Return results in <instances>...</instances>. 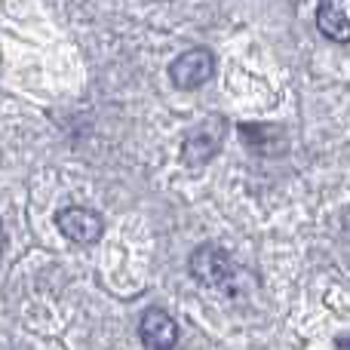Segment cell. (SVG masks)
Listing matches in <instances>:
<instances>
[{"mask_svg":"<svg viewBox=\"0 0 350 350\" xmlns=\"http://www.w3.org/2000/svg\"><path fill=\"white\" fill-rule=\"evenodd\" d=\"M224 133H228V123H224L221 117L203 120L200 126H193L191 133H187L185 148H181V160H185L187 166H193V170L206 166L218 154V148H221Z\"/></svg>","mask_w":350,"mask_h":350,"instance_id":"obj_1","label":"cell"},{"mask_svg":"<svg viewBox=\"0 0 350 350\" xmlns=\"http://www.w3.org/2000/svg\"><path fill=\"white\" fill-rule=\"evenodd\" d=\"M191 273L203 286L228 289L230 280H234V261H230V255L218 246H200L197 252L191 255Z\"/></svg>","mask_w":350,"mask_h":350,"instance_id":"obj_2","label":"cell"},{"mask_svg":"<svg viewBox=\"0 0 350 350\" xmlns=\"http://www.w3.org/2000/svg\"><path fill=\"white\" fill-rule=\"evenodd\" d=\"M215 71V55L209 49H187L170 65V77L178 90H197Z\"/></svg>","mask_w":350,"mask_h":350,"instance_id":"obj_3","label":"cell"},{"mask_svg":"<svg viewBox=\"0 0 350 350\" xmlns=\"http://www.w3.org/2000/svg\"><path fill=\"white\" fill-rule=\"evenodd\" d=\"M55 224H59V230L68 237V240L80 243V246L96 243L105 230L102 218H98L92 209H83V206H68V209H62L59 218H55Z\"/></svg>","mask_w":350,"mask_h":350,"instance_id":"obj_4","label":"cell"},{"mask_svg":"<svg viewBox=\"0 0 350 350\" xmlns=\"http://www.w3.org/2000/svg\"><path fill=\"white\" fill-rule=\"evenodd\" d=\"M139 335H142V345L148 350H172L175 341H178V326L170 314L163 310H148L142 317V326H139Z\"/></svg>","mask_w":350,"mask_h":350,"instance_id":"obj_5","label":"cell"},{"mask_svg":"<svg viewBox=\"0 0 350 350\" xmlns=\"http://www.w3.org/2000/svg\"><path fill=\"white\" fill-rule=\"evenodd\" d=\"M317 28L335 43L350 40V0H320Z\"/></svg>","mask_w":350,"mask_h":350,"instance_id":"obj_6","label":"cell"},{"mask_svg":"<svg viewBox=\"0 0 350 350\" xmlns=\"http://www.w3.org/2000/svg\"><path fill=\"white\" fill-rule=\"evenodd\" d=\"M3 243H6V234H3V228H0V252H3Z\"/></svg>","mask_w":350,"mask_h":350,"instance_id":"obj_7","label":"cell"},{"mask_svg":"<svg viewBox=\"0 0 350 350\" xmlns=\"http://www.w3.org/2000/svg\"><path fill=\"white\" fill-rule=\"evenodd\" d=\"M345 347H347V350H350V338H347V341H345Z\"/></svg>","mask_w":350,"mask_h":350,"instance_id":"obj_8","label":"cell"}]
</instances>
